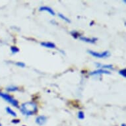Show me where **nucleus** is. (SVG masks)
Listing matches in <instances>:
<instances>
[{
  "label": "nucleus",
  "instance_id": "obj_1",
  "mask_svg": "<svg viewBox=\"0 0 126 126\" xmlns=\"http://www.w3.org/2000/svg\"><path fill=\"white\" fill-rule=\"evenodd\" d=\"M38 111L37 104L32 102H25L21 105V112L25 116H32Z\"/></svg>",
  "mask_w": 126,
  "mask_h": 126
},
{
  "label": "nucleus",
  "instance_id": "obj_2",
  "mask_svg": "<svg viewBox=\"0 0 126 126\" xmlns=\"http://www.w3.org/2000/svg\"><path fill=\"white\" fill-rule=\"evenodd\" d=\"M0 96L1 97L9 102V103L11 104L13 106L15 107L19 108V102L17 100H15L13 97H11L10 95H9L7 94H3V93H0Z\"/></svg>",
  "mask_w": 126,
  "mask_h": 126
},
{
  "label": "nucleus",
  "instance_id": "obj_3",
  "mask_svg": "<svg viewBox=\"0 0 126 126\" xmlns=\"http://www.w3.org/2000/svg\"><path fill=\"white\" fill-rule=\"evenodd\" d=\"M88 52L93 56L98 58H108V57L110 56V52H108V51H105V52H102V53H99V52H94V51L89 50V51H88Z\"/></svg>",
  "mask_w": 126,
  "mask_h": 126
},
{
  "label": "nucleus",
  "instance_id": "obj_4",
  "mask_svg": "<svg viewBox=\"0 0 126 126\" xmlns=\"http://www.w3.org/2000/svg\"><path fill=\"white\" fill-rule=\"evenodd\" d=\"M46 120H47V118H46V116H40L37 117L36 119V123L38 124L39 126H42L46 122Z\"/></svg>",
  "mask_w": 126,
  "mask_h": 126
},
{
  "label": "nucleus",
  "instance_id": "obj_5",
  "mask_svg": "<svg viewBox=\"0 0 126 126\" xmlns=\"http://www.w3.org/2000/svg\"><path fill=\"white\" fill-rule=\"evenodd\" d=\"M101 74H110V73L108 71L104 70V69H98L96 71H94L93 72L91 73V75H101Z\"/></svg>",
  "mask_w": 126,
  "mask_h": 126
},
{
  "label": "nucleus",
  "instance_id": "obj_6",
  "mask_svg": "<svg viewBox=\"0 0 126 126\" xmlns=\"http://www.w3.org/2000/svg\"><path fill=\"white\" fill-rule=\"evenodd\" d=\"M40 44H41V46H42L44 47H46V48H51V49L56 48V45H55V44L52 43V42H41Z\"/></svg>",
  "mask_w": 126,
  "mask_h": 126
},
{
  "label": "nucleus",
  "instance_id": "obj_7",
  "mask_svg": "<svg viewBox=\"0 0 126 126\" xmlns=\"http://www.w3.org/2000/svg\"><path fill=\"white\" fill-rule=\"evenodd\" d=\"M80 39H81L82 41H84L85 42H88V43H91V44L95 43L96 41L97 40V38H89L83 37V36H80Z\"/></svg>",
  "mask_w": 126,
  "mask_h": 126
},
{
  "label": "nucleus",
  "instance_id": "obj_8",
  "mask_svg": "<svg viewBox=\"0 0 126 126\" xmlns=\"http://www.w3.org/2000/svg\"><path fill=\"white\" fill-rule=\"evenodd\" d=\"M40 11H48L50 13V14L52 15H55V12L54 11V10L52 9V8H50L49 7L47 6H44V7H41L40 8Z\"/></svg>",
  "mask_w": 126,
  "mask_h": 126
},
{
  "label": "nucleus",
  "instance_id": "obj_9",
  "mask_svg": "<svg viewBox=\"0 0 126 126\" xmlns=\"http://www.w3.org/2000/svg\"><path fill=\"white\" fill-rule=\"evenodd\" d=\"M6 111L8 114H9L10 115H11V116H14V117H17V114H16L13 110H12L9 107L6 108Z\"/></svg>",
  "mask_w": 126,
  "mask_h": 126
},
{
  "label": "nucleus",
  "instance_id": "obj_10",
  "mask_svg": "<svg viewBox=\"0 0 126 126\" xmlns=\"http://www.w3.org/2000/svg\"><path fill=\"white\" fill-rule=\"evenodd\" d=\"M58 15H59V17H60L61 19H62L63 20H64V21H65L66 22H67V23H70L71 22L70 20H69L68 18H67L66 17H65L63 15L61 14V13H59V14H58Z\"/></svg>",
  "mask_w": 126,
  "mask_h": 126
},
{
  "label": "nucleus",
  "instance_id": "obj_11",
  "mask_svg": "<svg viewBox=\"0 0 126 126\" xmlns=\"http://www.w3.org/2000/svg\"><path fill=\"white\" fill-rule=\"evenodd\" d=\"M18 90V88L17 87H13V86H11V87H9L7 88V91H9V92H13V91H16Z\"/></svg>",
  "mask_w": 126,
  "mask_h": 126
},
{
  "label": "nucleus",
  "instance_id": "obj_12",
  "mask_svg": "<svg viewBox=\"0 0 126 126\" xmlns=\"http://www.w3.org/2000/svg\"><path fill=\"white\" fill-rule=\"evenodd\" d=\"M78 118L80 120H83L85 118V114L83 111H79L78 112Z\"/></svg>",
  "mask_w": 126,
  "mask_h": 126
},
{
  "label": "nucleus",
  "instance_id": "obj_13",
  "mask_svg": "<svg viewBox=\"0 0 126 126\" xmlns=\"http://www.w3.org/2000/svg\"><path fill=\"white\" fill-rule=\"evenodd\" d=\"M11 50L13 54H15V53H17V52H19V49L16 46H11Z\"/></svg>",
  "mask_w": 126,
  "mask_h": 126
},
{
  "label": "nucleus",
  "instance_id": "obj_14",
  "mask_svg": "<svg viewBox=\"0 0 126 126\" xmlns=\"http://www.w3.org/2000/svg\"><path fill=\"white\" fill-rule=\"evenodd\" d=\"M71 35H72L75 38H77L80 36V34H79V33L78 32H77V31H72V32H71Z\"/></svg>",
  "mask_w": 126,
  "mask_h": 126
},
{
  "label": "nucleus",
  "instance_id": "obj_15",
  "mask_svg": "<svg viewBox=\"0 0 126 126\" xmlns=\"http://www.w3.org/2000/svg\"><path fill=\"white\" fill-rule=\"evenodd\" d=\"M119 74L121 75L122 77H126V69H122L119 71Z\"/></svg>",
  "mask_w": 126,
  "mask_h": 126
},
{
  "label": "nucleus",
  "instance_id": "obj_16",
  "mask_svg": "<svg viewBox=\"0 0 126 126\" xmlns=\"http://www.w3.org/2000/svg\"><path fill=\"white\" fill-rule=\"evenodd\" d=\"M102 68L104 69H113V66L112 65H102Z\"/></svg>",
  "mask_w": 126,
  "mask_h": 126
},
{
  "label": "nucleus",
  "instance_id": "obj_17",
  "mask_svg": "<svg viewBox=\"0 0 126 126\" xmlns=\"http://www.w3.org/2000/svg\"><path fill=\"white\" fill-rule=\"evenodd\" d=\"M16 65H17V66L21 67H24L25 66V64L23 62H17Z\"/></svg>",
  "mask_w": 126,
  "mask_h": 126
},
{
  "label": "nucleus",
  "instance_id": "obj_18",
  "mask_svg": "<svg viewBox=\"0 0 126 126\" xmlns=\"http://www.w3.org/2000/svg\"><path fill=\"white\" fill-rule=\"evenodd\" d=\"M19 122H20V120L17 119V120H12V123L13 124H19Z\"/></svg>",
  "mask_w": 126,
  "mask_h": 126
},
{
  "label": "nucleus",
  "instance_id": "obj_19",
  "mask_svg": "<svg viewBox=\"0 0 126 126\" xmlns=\"http://www.w3.org/2000/svg\"><path fill=\"white\" fill-rule=\"evenodd\" d=\"M93 23H94V21H93V22H91V23H90V25H91V26H92V25H93Z\"/></svg>",
  "mask_w": 126,
  "mask_h": 126
},
{
  "label": "nucleus",
  "instance_id": "obj_20",
  "mask_svg": "<svg viewBox=\"0 0 126 126\" xmlns=\"http://www.w3.org/2000/svg\"><path fill=\"white\" fill-rule=\"evenodd\" d=\"M122 126H126V124H122Z\"/></svg>",
  "mask_w": 126,
  "mask_h": 126
},
{
  "label": "nucleus",
  "instance_id": "obj_21",
  "mask_svg": "<svg viewBox=\"0 0 126 126\" xmlns=\"http://www.w3.org/2000/svg\"><path fill=\"white\" fill-rule=\"evenodd\" d=\"M0 126H1V124H0Z\"/></svg>",
  "mask_w": 126,
  "mask_h": 126
},
{
  "label": "nucleus",
  "instance_id": "obj_22",
  "mask_svg": "<svg viewBox=\"0 0 126 126\" xmlns=\"http://www.w3.org/2000/svg\"></svg>",
  "mask_w": 126,
  "mask_h": 126
}]
</instances>
